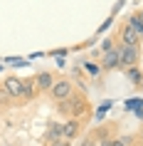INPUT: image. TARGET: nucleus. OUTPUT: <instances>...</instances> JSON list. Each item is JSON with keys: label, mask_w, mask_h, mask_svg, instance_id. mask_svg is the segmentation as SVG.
I'll return each instance as SVG.
<instances>
[{"label": "nucleus", "mask_w": 143, "mask_h": 146, "mask_svg": "<svg viewBox=\"0 0 143 146\" xmlns=\"http://www.w3.org/2000/svg\"><path fill=\"white\" fill-rule=\"evenodd\" d=\"M54 82H57V77H54V72H49V69H42V72H37V77H35V87H37L40 94H47L52 89Z\"/></svg>", "instance_id": "nucleus-6"}, {"label": "nucleus", "mask_w": 143, "mask_h": 146, "mask_svg": "<svg viewBox=\"0 0 143 146\" xmlns=\"http://www.w3.org/2000/svg\"><path fill=\"white\" fill-rule=\"evenodd\" d=\"M86 72H89V74H94V77H99L104 69H101V64H96V62H86Z\"/></svg>", "instance_id": "nucleus-15"}, {"label": "nucleus", "mask_w": 143, "mask_h": 146, "mask_svg": "<svg viewBox=\"0 0 143 146\" xmlns=\"http://www.w3.org/2000/svg\"><path fill=\"white\" fill-rule=\"evenodd\" d=\"M116 40H119L123 47H131V45H141V37H138V32L131 27L128 23H123L119 27V32H116Z\"/></svg>", "instance_id": "nucleus-4"}, {"label": "nucleus", "mask_w": 143, "mask_h": 146, "mask_svg": "<svg viewBox=\"0 0 143 146\" xmlns=\"http://www.w3.org/2000/svg\"><path fill=\"white\" fill-rule=\"evenodd\" d=\"M133 17L138 20V23H143V8H141V10H136V13H133Z\"/></svg>", "instance_id": "nucleus-21"}, {"label": "nucleus", "mask_w": 143, "mask_h": 146, "mask_svg": "<svg viewBox=\"0 0 143 146\" xmlns=\"http://www.w3.org/2000/svg\"><path fill=\"white\" fill-rule=\"evenodd\" d=\"M37 94V87H35V77L32 79H22V102H32Z\"/></svg>", "instance_id": "nucleus-12"}, {"label": "nucleus", "mask_w": 143, "mask_h": 146, "mask_svg": "<svg viewBox=\"0 0 143 146\" xmlns=\"http://www.w3.org/2000/svg\"><path fill=\"white\" fill-rule=\"evenodd\" d=\"M0 87H3V84H0Z\"/></svg>", "instance_id": "nucleus-24"}, {"label": "nucleus", "mask_w": 143, "mask_h": 146, "mask_svg": "<svg viewBox=\"0 0 143 146\" xmlns=\"http://www.w3.org/2000/svg\"><path fill=\"white\" fill-rule=\"evenodd\" d=\"M91 139L96 141V146H111V141H113L111 126L106 124V126H99V129H94V134H91Z\"/></svg>", "instance_id": "nucleus-8"}, {"label": "nucleus", "mask_w": 143, "mask_h": 146, "mask_svg": "<svg viewBox=\"0 0 143 146\" xmlns=\"http://www.w3.org/2000/svg\"><path fill=\"white\" fill-rule=\"evenodd\" d=\"M123 72H126V79L133 87H143V69L141 67H128V69H123Z\"/></svg>", "instance_id": "nucleus-11"}, {"label": "nucleus", "mask_w": 143, "mask_h": 146, "mask_svg": "<svg viewBox=\"0 0 143 146\" xmlns=\"http://www.w3.org/2000/svg\"><path fill=\"white\" fill-rule=\"evenodd\" d=\"M57 109H59V111L67 116V119H79V121H82L84 116H89V114H91V107H89L86 94H79V92H74L69 99L59 102V104H57Z\"/></svg>", "instance_id": "nucleus-1"}, {"label": "nucleus", "mask_w": 143, "mask_h": 146, "mask_svg": "<svg viewBox=\"0 0 143 146\" xmlns=\"http://www.w3.org/2000/svg\"><path fill=\"white\" fill-rule=\"evenodd\" d=\"M138 146H143V144H138Z\"/></svg>", "instance_id": "nucleus-23"}, {"label": "nucleus", "mask_w": 143, "mask_h": 146, "mask_svg": "<svg viewBox=\"0 0 143 146\" xmlns=\"http://www.w3.org/2000/svg\"><path fill=\"white\" fill-rule=\"evenodd\" d=\"M136 139H138V136H133V134H126V136H113L111 146H136Z\"/></svg>", "instance_id": "nucleus-13"}, {"label": "nucleus", "mask_w": 143, "mask_h": 146, "mask_svg": "<svg viewBox=\"0 0 143 146\" xmlns=\"http://www.w3.org/2000/svg\"><path fill=\"white\" fill-rule=\"evenodd\" d=\"M47 146H72V141H67V139H59V141H52V144Z\"/></svg>", "instance_id": "nucleus-20"}, {"label": "nucleus", "mask_w": 143, "mask_h": 146, "mask_svg": "<svg viewBox=\"0 0 143 146\" xmlns=\"http://www.w3.org/2000/svg\"><path fill=\"white\" fill-rule=\"evenodd\" d=\"M138 139H141V144H143V129H141V134H138Z\"/></svg>", "instance_id": "nucleus-22"}, {"label": "nucleus", "mask_w": 143, "mask_h": 146, "mask_svg": "<svg viewBox=\"0 0 143 146\" xmlns=\"http://www.w3.org/2000/svg\"><path fill=\"white\" fill-rule=\"evenodd\" d=\"M47 94H49V99H52V102H57V104H59V102L69 99V97L74 94V84H72V79H57Z\"/></svg>", "instance_id": "nucleus-2"}, {"label": "nucleus", "mask_w": 143, "mask_h": 146, "mask_svg": "<svg viewBox=\"0 0 143 146\" xmlns=\"http://www.w3.org/2000/svg\"><path fill=\"white\" fill-rule=\"evenodd\" d=\"M116 42H119V40H116V35H113V37H106L104 42H101V47H99V50H101V54L109 52V50H113V47H116Z\"/></svg>", "instance_id": "nucleus-14"}, {"label": "nucleus", "mask_w": 143, "mask_h": 146, "mask_svg": "<svg viewBox=\"0 0 143 146\" xmlns=\"http://www.w3.org/2000/svg\"><path fill=\"white\" fill-rule=\"evenodd\" d=\"M79 146H96V141H94V139H91V134H89V136L82 139V144H79Z\"/></svg>", "instance_id": "nucleus-18"}, {"label": "nucleus", "mask_w": 143, "mask_h": 146, "mask_svg": "<svg viewBox=\"0 0 143 146\" xmlns=\"http://www.w3.org/2000/svg\"><path fill=\"white\" fill-rule=\"evenodd\" d=\"M141 62V45H131V47H123L121 45V69H128V67H138Z\"/></svg>", "instance_id": "nucleus-3"}, {"label": "nucleus", "mask_w": 143, "mask_h": 146, "mask_svg": "<svg viewBox=\"0 0 143 146\" xmlns=\"http://www.w3.org/2000/svg\"><path fill=\"white\" fill-rule=\"evenodd\" d=\"M3 89L10 94V99H20L22 102V79L20 77H8L3 82Z\"/></svg>", "instance_id": "nucleus-7"}, {"label": "nucleus", "mask_w": 143, "mask_h": 146, "mask_svg": "<svg viewBox=\"0 0 143 146\" xmlns=\"http://www.w3.org/2000/svg\"><path fill=\"white\" fill-rule=\"evenodd\" d=\"M8 64H13V67H20V64H27L25 62V57H10V60H5Z\"/></svg>", "instance_id": "nucleus-17"}, {"label": "nucleus", "mask_w": 143, "mask_h": 146, "mask_svg": "<svg viewBox=\"0 0 143 146\" xmlns=\"http://www.w3.org/2000/svg\"><path fill=\"white\" fill-rule=\"evenodd\" d=\"M128 25H131V27H133L136 32H138V37H143V23H138V20H136L133 15L128 17Z\"/></svg>", "instance_id": "nucleus-16"}, {"label": "nucleus", "mask_w": 143, "mask_h": 146, "mask_svg": "<svg viewBox=\"0 0 143 146\" xmlns=\"http://www.w3.org/2000/svg\"><path fill=\"white\" fill-rule=\"evenodd\" d=\"M136 104H138V107H143V99H128V102H126V107H128V109H133Z\"/></svg>", "instance_id": "nucleus-19"}, {"label": "nucleus", "mask_w": 143, "mask_h": 146, "mask_svg": "<svg viewBox=\"0 0 143 146\" xmlns=\"http://www.w3.org/2000/svg\"><path fill=\"white\" fill-rule=\"evenodd\" d=\"M99 64H101V69H104V72H109V69H119V64H121V45H116L113 50L104 52Z\"/></svg>", "instance_id": "nucleus-5"}, {"label": "nucleus", "mask_w": 143, "mask_h": 146, "mask_svg": "<svg viewBox=\"0 0 143 146\" xmlns=\"http://www.w3.org/2000/svg\"><path fill=\"white\" fill-rule=\"evenodd\" d=\"M45 139H47V144H52V141H59V139H62V121H49Z\"/></svg>", "instance_id": "nucleus-10"}, {"label": "nucleus", "mask_w": 143, "mask_h": 146, "mask_svg": "<svg viewBox=\"0 0 143 146\" xmlns=\"http://www.w3.org/2000/svg\"><path fill=\"white\" fill-rule=\"evenodd\" d=\"M79 129H82V121H79V119H67V121H62V139H67V141L76 139Z\"/></svg>", "instance_id": "nucleus-9"}]
</instances>
